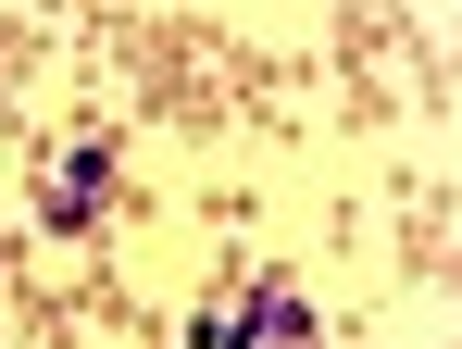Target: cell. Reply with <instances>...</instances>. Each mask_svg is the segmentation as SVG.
I'll list each match as a JSON object with an SVG mask.
<instances>
[{"instance_id": "cell-1", "label": "cell", "mask_w": 462, "mask_h": 349, "mask_svg": "<svg viewBox=\"0 0 462 349\" xmlns=\"http://www.w3.org/2000/svg\"><path fill=\"white\" fill-rule=\"evenodd\" d=\"M200 349H312V299H300L288 275H263L226 325H200Z\"/></svg>"}, {"instance_id": "cell-2", "label": "cell", "mask_w": 462, "mask_h": 349, "mask_svg": "<svg viewBox=\"0 0 462 349\" xmlns=\"http://www.w3.org/2000/svg\"><path fill=\"white\" fill-rule=\"evenodd\" d=\"M100 188H113L100 138H88V150H63V162H51V188H38V225H51V237H76L88 212H100Z\"/></svg>"}]
</instances>
